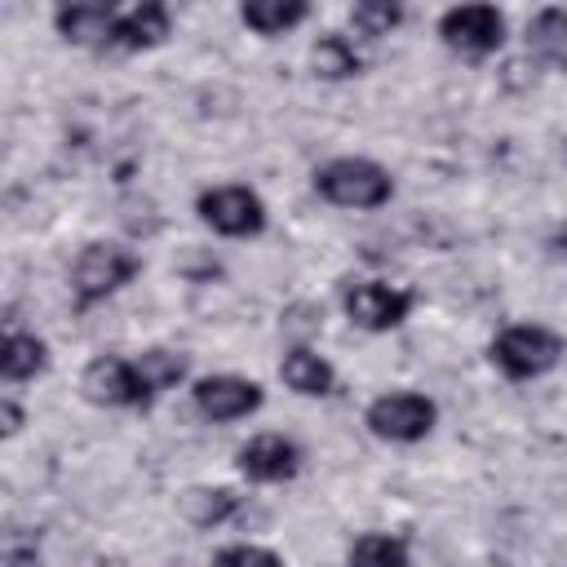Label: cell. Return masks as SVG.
Returning <instances> with one entry per match:
<instances>
[{
  "instance_id": "cell-16",
  "label": "cell",
  "mask_w": 567,
  "mask_h": 567,
  "mask_svg": "<svg viewBox=\"0 0 567 567\" xmlns=\"http://www.w3.org/2000/svg\"><path fill=\"white\" fill-rule=\"evenodd\" d=\"M44 368H49V346L35 332L9 328L4 332V346H0V377L9 385H18V381H35Z\"/></svg>"
},
{
  "instance_id": "cell-2",
  "label": "cell",
  "mask_w": 567,
  "mask_h": 567,
  "mask_svg": "<svg viewBox=\"0 0 567 567\" xmlns=\"http://www.w3.org/2000/svg\"><path fill=\"white\" fill-rule=\"evenodd\" d=\"M315 190L332 208H381L394 199V177L385 164L363 155H337L315 168Z\"/></svg>"
},
{
  "instance_id": "cell-4",
  "label": "cell",
  "mask_w": 567,
  "mask_h": 567,
  "mask_svg": "<svg viewBox=\"0 0 567 567\" xmlns=\"http://www.w3.org/2000/svg\"><path fill=\"white\" fill-rule=\"evenodd\" d=\"M363 425L385 443H421L439 425V408L421 390H385L368 403Z\"/></svg>"
},
{
  "instance_id": "cell-6",
  "label": "cell",
  "mask_w": 567,
  "mask_h": 567,
  "mask_svg": "<svg viewBox=\"0 0 567 567\" xmlns=\"http://www.w3.org/2000/svg\"><path fill=\"white\" fill-rule=\"evenodd\" d=\"M346 306V319L363 332H394L399 323H408L412 306H416V292L390 284V279H354L341 297Z\"/></svg>"
},
{
  "instance_id": "cell-13",
  "label": "cell",
  "mask_w": 567,
  "mask_h": 567,
  "mask_svg": "<svg viewBox=\"0 0 567 567\" xmlns=\"http://www.w3.org/2000/svg\"><path fill=\"white\" fill-rule=\"evenodd\" d=\"M173 35V13L168 4L159 0H137L128 9H120V40L115 49H128V53H142V49H155Z\"/></svg>"
},
{
  "instance_id": "cell-21",
  "label": "cell",
  "mask_w": 567,
  "mask_h": 567,
  "mask_svg": "<svg viewBox=\"0 0 567 567\" xmlns=\"http://www.w3.org/2000/svg\"><path fill=\"white\" fill-rule=\"evenodd\" d=\"M403 22V4H394V0H359V4H350V31H354V40H381V35H390L394 27Z\"/></svg>"
},
{
  "instance_id": "cell-8",
  "label": "cell",
  "mask_w": 567,
  "mask_h": 567,
  "mask_svg": "<svg viewBox=\"0 0 567 567\" xmlns=\"http://www.w3.org/2000/svg\"><path fill=\"white\" fill-rule=\"evenodd\" d=\"M80 390L97 408H151L155 403L146 381H142L137 359H120V354H97L80 372Z\"/></svg>"
},
{
  "instance_id": "cell-10",
  "label": "cell",
  "mask_w": 567,
  "mask_h": 567,
  "mask_svg": "<svg viewBox=\"0 0 567 567\" xmlns=\"http://www.w3.org/2000/svg\"><path fill=\"white\" fill-rule=\"evenodd\" d=\"M235 461H239V474H244L248 483H292V478L301 474L306 452H301L297 439H288V434H252V439L235 452Z\"/></svg>"
},
{
  "instance_id": "cell-19",
  "label": "cell",
  "mask_w": 567,
  "mask_h": 567,
  "mask_svg": "<svg viewBox=\"0 0 567 567\" xmlns=\"http://www.w3.org/2000/svg\"><path fill=\"white\" fill-rule=\"evenodd\" d=\"M182 509L195 527H221L239 514V496L226 492V487H195V492L182 496Z\"/></svg>"
},
{
  "instance_id": "cell-9",
  "label": "cell",
  "mask_w": 567,
  "mask_h": 567,
  "mask_svg": "<svg viewBox=\"0 0 567 567\" xmlns=\"http://www.w3.org/2000/svg\"><path fill=\"white\" fill-rule=\"evenodd\" d=\"M190 403L204 421L213 425H230V421H244L252 416L261 403H266V390L248 377H235V372H213V377H199L190 385Z\"/></svg>"
},
{
  "instance_id": "cell-20",
  "label": "cell",
  "mask_w": 567,
  "mask_h": 567,
  "mask_svg": "<svg viewBox=\"0 0 567 567\" xmlns=\"http://www.w3.org/2000/svg\"><path fill=\"white\" fill-rule=\"evenodd\" d=\"M137 359V368H142V381H146V390H151V399H159V394H168L173 385H182L186 381V354L182 350H142V354H133Z\"/></svg>"
},
{
  "instance_id": "cell-1",
  "label": "cell",
  "mask_w": 567,
  "mask_h": 567,
  "mask_svg": "<svg viewBox=\"0 0 567 567\" xmlns=\"http://www.w3.org/2000/svg\"><path fill=\"white\" fill-rule=\"evenodd\" d=\"M492 368L509 381H536L545 372H554L567 354V337L554 332L549 323H509L492 337L487 346Z\"/></svg>"
},
{
  "instance_id": "cell-7",
  "label": "cell",
  "mask_w": 567,
  "mask_h": 567,
  "mask_svg": "<svg viewBox=\"0 0 567 567\" xmlns=\"http://www.w3.org/2000/svg\"><path fill=\"white\" fill-rule=\"evenodd\" d=\"M439 40L461 58H492L505 44V13L496 4H452L439 18Z\"/></svg>"
},
{
  "instance_id": "cell-14",
  "label": "cell",
  "mask_w": 567,
  "mask_h": 567,
  "mask_svg": "<svg viewBox=\"0 0 567 567\" xmlns=\"http://www.w3.org/2000/svg\"><path fill=\"white\" fill-rule=\"evenodd\" d=\"M310 71L319 80H354V75H363V49H359V40L346 35V31H323L310 44Z\"/></svg>"
},
{
  "instance_id": "cell-5",
  "label": "cell",
  "mask_w": 567,
  "mask_h": 567,
  "mask_svg": "<svg viewBox=\"0 0 567 567\" xmlns=\"http://www.w3.org/2000/svg\"><path fill=\"white\" fill-rule=\"evenodd\" d=\"M195 213L208 230H217L226 239H252V235L266 230V199L252 186H239V182L199 190Z\"/></svg>"
},
{
  "instance_id": "cell-18",
  "label": "cell",
  "mask_w": 567,
  "mask_h": 567,
  "mask_svg": "<svg viewBox=\"0 0 567 567\" xmlns=\"http://www.w3.org/2000/svg\"><path fill=\"white\" fill-rule=\"evenodd\" d=\"M346 567H412V549L394 532H363L350 540Z\"/></svg>"
},
{
  "instance_id": "cell-23",
  "label": "cell",
  "mask_w": 567,
  "mask_h": 567,
  "mask_svg": "<svg viewBox=\"0 0 567 567\" xmlns=\"http://www.w3.org/2000/svg\"><path fill=\"white\" fill-rule=\"evenodd\" d=\"M0 412H4V434L13 439V434L22 430V408L13 403V394H4V399H0Z\"/></svg>"
},
{
  "instance_id": "cell-15",
  "label": "cell",
  "mask_w": 567,
  "mask_h": 567,
  "mask_svg": "<svg viewBox=\"0 0 567 567\" xmlns=\"http://www.w3.org/2000/svg\"><path fill=\"white\" fill-rule=\"evenodd\" d=\"M527 53L554 71H567V9L563 4H549V9H536L532 22H527Z\"/></svg>"
},
{
  "instance_id": "cell-11",
  "label": "cell",
  "mask_w": 567,
  "mask_h": 567,
  "mask_svg": "<svg viewBox=\"0 0 567 567\" xmlns=\"http://www.w3.org/2000/svg\"><path fill=\"white\" fill-rule=\"evenodd\" d=\"M53 27L66 44L80 49H115L120 40V9L102 0H71L53 13Z\"/></svg>"
},
{
  "instance_id": "cell-12",
  "label": "cell",
  "mask_w": 567,
  "mask_h": 567,
  "mask_svg": "<svg viewBox=\"0 0 567 567\" xmlns=\"http://www.w3.org/2000/svg\"><path fill=\"white\" fill-rule=\"evenodd\" d=\"M279 381H284L292 394H301V399H328L332 385H337V368H332L319 350L292 346V350H284V359H279Z\"/></svg>"
},
{
  "instance_id": "cell-17",
  "label": "cell",
  "mask_w": 567,
  "mask_h": 567,
  "mask_svg": "<svg viewBox=\"0 0 567 567\" xmlns=\"http://www.w3.org/2000/svg\"><path fill=\"white\" fill-rule=\"evenodd\" d=\"M306 18H310L306 0H244L239 4V22L257 35H288Z\"/></svg>"
},
{
  "instance_id": "cell-22",
  "label": "cell",
  "mask_w": 567,
  "mask_h": 567,
  "mask_svg": "<svg viewBox=\"0 0 567 567\" xmlns=\"http://www.w3.org/2000/svg\"><path fill=\"white\" fill-rule=\"evenodd\" d=\"M213 567H288V563L275 549H266V545L235 540V545H226V549L213 554Z\"/></svg>"
},
{
  "instance_id": "cell-3",
  "label": "cell",
  "mask_w": 567,
  "mask_h": 567,
  "mask_svg": "<svg viewBox=\"0 0 567 567\" xmlns=\"http://www.w3.org/2000/svg\"><path fill=\"white\" fill-rule=\"evenodd\" d=\"M142 270V257L124 244H84L75 266H71V297L80 310L115 297L120 288H128Z\"/></svg>"
}]
</instances>
